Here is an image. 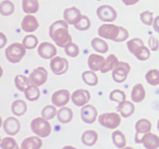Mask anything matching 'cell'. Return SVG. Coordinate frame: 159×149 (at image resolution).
Listing matches in <instances>:
<instances>
[{
    "label": "cell",
    "mask_w": 159,
    "mask_h": 149,
    "mask_svg": "<svg viewBox=\"0 0 159 149\" xmlns=\"http://www.w3.org/2000/svg\"><path fill=\"white\" fill-rule=\"evenodd\" d=\"M43 145V141L38 137H30L25 138L21 144L22 149H40Z\"/></svg>",
    "instance_id": "obj_22"
},
{
    "label": "cell",
    "mask_w": 159,
    "mask_h": 149,
    "mask_svg": "<svg viewBox=\"0 0 159 149\" xmlns=\"http://www.w3.org/2000/svg\"><path fill=\"white\" fill-rule=\"evenodd\" d=\"M16 149H22V148H19V147H18V148H16Z\"/></svg>",
    "instance_id": "obj_50"
},
{
    "label": "cell",
    "mask_w": 159,
    "mask_h": 149,
    "mask_svg": "<svg viewBox=\"0 0 159 149\" xmlns=\"http://www.w3.org/2000/svg\"><path fill=\"white\" fill-rule=\"evenodd\" d=\"M57 119L61 124H68L71 122L73 118V112L68 107H61L57 111Z\"/></svg>",
    "instance_id": "obj_26"
},
{
    "label": "cell",
    "mask_w": 159,
    "mask_h": 149,
    "mask_svg": "<svg viewBox=\"0 0 159 149\" xmlns=\"http://www.w3.org/2000/svg\"><path fill=\"white\" fill-rule=\"evenodd\" d=\"M141 20L143 23H144L147 26H151L153 25L154 23V18H153V12H150V11H145V12H141Z\"/></svg>",
    "instance_id": "obj_42"
},
{
    "label": "cell",
    "mask_w": 159,
    "mask_h": 149,
    "mask_svg": "<svg viewBox=\"0 0 159 149\" xmlns=\"http://www.w3.org/2000/svg\"><path fill=\"white\" fill-rule=\"evenodd\" d=\"M57 114V109H56L55 106L48 105L42 110L41 115L42 117H43L46 120H51L54 118V116Z\"/></svg>",
    "instance_id": "obj_36"
},
{
    "label": "cell",
    "mask_w": 159,
    "mask_h": 149,
    "mask_svg": "<svg viewBox=\"0 0 159 149\" xmlns=\"http://www.w3.org/2000/svg\"><path fill=\"white\" fill-rule=\"evenodd\" d=\"M61 149H76V148L75 147H72V146L68 145V146H65V147H62Z\"/></svg>",
    "instance_id": "obj_47"
},
{
    "label": "cell",
    "mask_w": 159,
    "mask_h": 149,
    "mask_svg": "<svg viewBox=\"0 0 159 149\" xmlns=\"http://www.w3.org/2000/svg\"><path fill=\"white\" fill-rule=\"evenodd\" d=\"M130 71V66L128 63L120 61L117 66L113 70L112 76H113V80L118 83H122L127 79Z\"/></svg>",
    "instance_id": "obj_7"
},
{
    "label": "cell",
    "mask_w": 159,
    "mask_h": 149,
    "mask_svg": "<svg viewBox=\"0 0 159 149\" xmlns=\"http://www.w3.org/2000/svg\"><path fill=\"white\" fill-rule=\"evenodd\" d=\"M112 139H113V144L116 145L118 148H124L125 147L127 144V140L124 133L120 130H115L112 133Z\"/></svg>",
    "instance_id": "obj_30"
},
{
    "label": "cell",
    "mask_w": 159,
    "mask_h": 149,
    "mask_svg": "<svg viewBox=\"0 0 159 149\" xmlns=\"http://www.w3.org/2000/svg\"><path fill=\"white\" fill-rule=\"evenodd\" d=\"M110 100L115 101L120 104L126 101V94L124 93V92L121 91V90L115 89L110 93Z\"/></svg>",
    "instance_id": "obj_39"
},
{
    "label": "cell",
    "mask_w": 159,
    "mask_h": 149,
    "mask_svg": "<svg viewBox=\"0 0 159 149\" xmlns=\"http://www.w3.org/2000/svg\"><path fill=\"white\" fill-rule=\"evenodd\" d=\"M91 95L86 89H78L71 95V100L76 106H84L90 100Z\"/></svg>",
    "instance_id": "obj_13"
},
{
    "label": "cell",
    "mask_w": 159,
    "mask_h": 149,
    "mask_svg": "<svg viewBox=\"0 0 159 149\" xmlns=\"http://www.w3.org/2000/svg\"><path fill=\"white\" fill-rule=\"evenodd\" d=\"M70 93L67 89H61L54 93L51 97L53 105L57 107H64L70 100Z\"/></svg>",
    "instance_id": "obj_16"
},
{
    "label": "cell",
    "mask_w": 159,
    "mask_h": 149,
    "mask_svg": "<svg viewBox=\"0 0 159 149\" xmlns=\"http://www.w3.org/2000/svg\"><path fill=\"white\" fill-rule=\"evenodd\" d=\"M30 127L32 131L40 138H47L51 133V125L48 120L43 117H37L33 120Z\"/></svg>",
    "instance_id": "obj_5"
},
{
    "label": "cell",
    "mask_w": 159,
    "mask_h": 149,
    "mask_svg": "<svg viewBox=\"0 0 159 149\" xmlns=\"http://www.w3.org/2000/svg\"><path fill=\"white\" fill-rule=\"evenodd\" d=\"M24 96L26 99L29 101H36L40 98V92L38 87L35 85H30L27 88L25 89Z\"/></svg>",
    "instance_id": "obj_31"
},
{
    "label": "cell",
    "mask_w": 159,
    "mask_h": 149,
    "mask_svg": "<svg viewBox=\"0 0 159 149\" xmlns=\"http://www.w3.org/2000/svg\"><path fill=\"white\" fill-rule=\"evenodd\" d=\"M129 51L133 54L138 60L146 61L150 57L151 51L141 38H134L127 43Z\"/></svg>",
    "instance_id": "obj_3"
},
{
    "label": "cell",
    "mask_w": 159,
    "mask_h": 149,
    "mask_svg": "<svg viewBox=\"0 0 159 149\" xmlns=\"http://www.w3.org/2000/svg\"><path fill=\"white\" fill-rule=\"evenodd\" d=\"M122 149H134V147H124V148H122Z\"/></svg>",
    "instance_id": "obj_48"
},
{
    "label": "cell",
    "mask_w": 159,
    "mask_h": 149,
    "mask_svg": "<svg viewBox=\"0 0 159 149\" xmlns=\"http://www.w3.org/2000/svg\"><path fill=\"white\" fill-rule=\"evenodd\" d=\"M0 40H1V43H0V48H3L6 43H7V38L6 37L5 34L3 33H0Z\"/></svg>",
    "instance_id": "obj_44"
},
{
    "label": "cell",
    "mask_w": 159,
    "mask_h": 149,
    "mask_svg": "<svg viewBox=\"0 0 159 149\" xmlns=\"http://www.w3.org/2000/svg\"><path fill=\"white\" fill-rule=\"evenodd\" d=\"M23 44L26 49H34L38 44V39L35 35H27L23 38Z\"/></svg>",
    "instance_id": "obj_37"
},
{
    "label": "cell",
    "mask_w": 159,
    "mask_h": 149,
    "mask_svg": "<svg viewBox=\"0 0 159 149\" xmlns=\"http://www.w3.org/2000/svg\"><path fill=\"white\" fill-rule=\"evenodd\" d=\"M153 28L157 33H158L159 34V16L155 17V19L154 20Z\"/></svg>",
    "instance_id": "obj_45"
},
{
    "label": "cell",
    "mask_w": 159,
    "mask_h": 149,
    "mask_svg": "<svg viewBox=\"0 0 159 149\" xmlns=\"http://www.w3.org/2000/svg\"><path fill=\"white\" fill-rule=\"evenodd\" d=\"M97 116L98 112L96 107L91 104H87V105L84 106L81 110V116H82V120L85 124H93L96 121Z\"/></svg>",
    "instance_id": "obj_14"
},
{
    "label": "cell",
    "mask_w": 159,
    "mask_h": 149,
    "mask_svg": "<svg viewBox=\"0 0 159 149\" xmlns=\"http://www.w3.org/2000/svg\"><path fill=\"white\" fill-rule=\"evenodd\" d=\"M3 129L8 135L14 136L20 132V123L16 118L9 116L3 123Z\"/></svg>",
    "instance_id": "obj_17"
},
{
    "label": "cell",
    "mask_w": 159,
    "mask_h": 149,
    "mask_svg": "<svg viewBox=\"0 0 159 149\" xmlns=\"http://www.w3.org/2000/svg\"><path fill=\"white\" fill-rule=\"evenodd\" d=\"M49 36L60 47H65L72 41L68 32V25L65 20H57L53 23L49 28Z\"/></svg>",
    "instance_id": "obj_1"
},
{
    "label": "cell",
    "mask_w": 159,
    "mask_h": 149,
    "mask_svg": "<svg viewBox=\"0 0 159 149\" xmlns=\"http://www.w3.org/2000/svg\"><path fill=\"white\" fill-rule=\"evenodd\" d=\"M141 144L146 149H158L159 147V137L153 133H148L143 137Z\"/></svg>",
    "instance_id": "obj_19"
},
{
    "label": "cell",
    "mask_w": 159,
    "mask_h": 149,
    "mask_svg": "<svg viewBox=\"0 0 159 149\" xmlns=\"http://www.w3.org/2000/svg\"><path fill=\"white\" fill-rule=\"evenodd\" d=\"M104 61H105V58L103 56L96 54H92L88 58V65L91 71H101Z\"/></svg>",
    "instance_id": "obj_20"
},
{
    "label": "cell",
    "mask_w": 159,
    "mask_h": 149,
    "mask_svg": "<svg viewBox=\"0 0 159 149\" xmlns=\"http://www.w3.org/2000/svg\"><path fill=\"white\" fill-rule=\"evenodd\" d=\"M37 52L40 57L44 59H52L57 55V48L49 42H43L39 45Z\"/></svg>",
    "instance_id": "obj_12"
},
{
    "label": "cell",
    "mask_w": 159,
    "mask_h": 149,
    "mask_svg": "<svg viewBox=\"0 0 159 149\" xmlns=\"http://www.w3.org/2000/svg\"><path fill=\"white\" fill-rule=\"evenodd\" d=\"M2 149H16L18 148V145L16 141V140L13 138L11 137H6L2 139L1 141Z\"/></svg>",
    "instance_id": "obj_38"
},
{
    "label": "cell",
    "mask_w": 159,
    "mask_h": 149,
    "mask_svg": "<svg viewBox=\"0 0 159 149\" xmlns=\"http://www.w3.org/2000/svg\"><path fill=\"white\" fill-rule=\"evenodd\" d=\"M152 123L147 119H141L135 124L136 134H135L134 141L137 144H141L142 138L146 133H150L152 130Z\"/></svg>",
    "instance_id": "obj_8"
},
{
    "label": "cell",
    "mask_w": 159,
    "mask_h": 149,
    "mask_svg": "<svg viewBox=\"0 0 159 149\" xmlns=\"http://www.w3.org/2000/svg\"><path fill=\"white\" fill-rule=\"evenodd\" d=\"M11 109H12V112L13 113V114L17 116H20L25 114L26 110H27V106L23 100L17 99L12 103Z\"/></svg>",
    "instance_id": "obj_27"
},
{
    "label": "cell",
    "mask_w": 159,
    "mask_h": 149,
    "mask_svg": "<svg viewBox=\"0 0 159 149\" xmlns=\"http://www.w3.org/2000/svg\"><path fill=\"white\" fill-rule=\"evenodd\" d=\"M122 1L126 6H133L138 3L140 0H122Z\"/></svg>",
    "instance_id": "obj_46"
},
{
    "label": "cell",
    "mask_w": 159,
    "mask_h": 149,
    "mask_svg": "<svg viewBox=\"0 0 159 149\" xmlns=\"http://www.w3.org/2000/svg\"><path fill=\"white\" fill-rule=\"evenodd\" d=\"M21 26L25 32L32 33L39 27V23L34 16L27 15L23 18Z\"/></svg>",
    "instance_id": "obj_18"
},
{
    "label": "cell",
    "mask_w": 159,
    "mask_h": 149,
    "mask_svg": "<svg viewBox=\"0 0 159 149\" xmlns=\"http://www.w3.org/2000/svg\"><path fill=\"white\" fill-rule=\"evenodd\" d=\"M82 78L84 82L89 86H96L99 82L97 74L93 71H84L82 74Z\"/></svg>",
    "instance_id": "obj_32"
},
{
    "label": "cell",
    "mask_w": 159,
    "mask_h": 149,
    "mask_svg": "<svg viewBox=\"0 0 159 149\" xmlns=\"http://www.w3.org/2000/svg\"><path fill=\"white\" fill-rule=\"evenodd\" d=\"M15 10V6L13 2L9 0H4L0 4V12L2 16H7L12 15Z\"/></svg>",
    "instance_id": "obj_33"
},
{
    "label": "cell",
    "mask_w": 159,
    "mask_h": 149,
    "mask_svg": "<svg viewBox=\"0 0 159 149\" xmlns=\"http://www.w3.org/2000/svg\"><path fill=\"white\" fill-rule=\"evenodd\" d=\"M118 58L114 54H110L107 58L105 59L103 65H102V68H101V72L102 73H107L108 71H112L114 69L117 65L119 64Z\"/></svg>",
    "instance_id": "obj_24"
},
{
    "label": "cell",
    "mask_w": 159,
    "mask_h": 149,
    "mask_svg": "<svg viewBox=\"0 0 159 149\" xmlns=\"http://www.w3.org/2000/svg\"><path fill=\"white\" fill-rule=\"evenodd\" d=\"M98 140V133L93 130H85L82 135V142L86 146H93Z\"/></svg>",
    "instance_id": "obj_25"
},
{
    "label": "cell",
    "mask_w": 159,
    "mask_h": 149,
    "mask_svg": "<svg viewBox=\"0 0 159 149\" xmlns=\"http://www.w3.org/2000/svg\"><path fill=\"white\" fill-rule=\"evenodd\" d=\"M91 45L93 49L101 54H105L109 51V45L105 40L99 37H95L92 40Z\"/></svg>",
    "instance_id": "obj_29"
},
{
    "label": "cell",
    "mask_w": 159,
    "mask_h": 149,
    "mask_svg": "<svg viewBox=\"0 0 159 149\" xmlns=\"http://www.w3.org/2000/svg\"><path fill=\"white\" fill-rule=\"evenodd\" d=\"M26 48L23 46V43H12L6 48L5 54L10 63L16 64L22 60L26 54Z\"/></svg>",
    "instance_id": "obj_4"
},
{
    "label": "cell",
    "mask_w": 159,
    "mask_h": 149,
    "mask_svg": "<svg viewBox=\"0 0 159 149\" xmlns=\"http://www.w3.org/2000/svg\"><path fill=\"white\" fill-rule=\"evenodd\" d=\"M98 17L103 22H113L117 17V12L112 6L102 5L96 10Z\"/></svg>",
    "instance_id": "obj_11"
},
{
    "label": "cell",
    "mask_w": 159,
    "mask_h": 149,
    "mask_svg": "<svg viewBox=\"0 0 159 149\" xmlns=\"http://www.w3.org/2000/svg\"><path fill=\"white\" fill-rule=\"evenodd\" d=\"M146 92L142 84L138 83L134 86L131 92V99L134 102H141L144 99Z\"/></svg>",
    "instance_id": "obj_23"
},
{
    "label": "cell",
    "mask_w": 159,
    "mask_h": 149,
    "mask_svg": "<svg viewBox=\"0 0 159 149\" xmlns=\"http://www.w3.org/2000/svg\"><path fill=\"white\" fill-rule=\"evenodd\" d=\"M116 109L118 112H120L123 117L127 118L134 113L135 106L133 102L126 100L120 103Z\"/></svg>",
    "instance_id": "obj_21"
},
{
    "label": "cell",
    "mask_w": 159,
    "mask_h": 149,
    "mask_svg": "<svg viewBox=\"0 0 159 149\" xmlns=\"http://www.w3.org/2000/svg\"><path fill=\"white\" fill-rule=\"evenodd\" d=\"M90 26H91V22H90V20L89 19V17L86 16L82 15V19L79 22V23L75 25L74 26L76 29H79V30L85 31L89 29Z\"/></svg>",
    "instance_id": "obj_41"
},
{
    "label": "cell",
    "mask_w": 159,
    "mask_h": 149,
    "mask_svg": "<svg viewBox=\"0 0 159 149\" xmlns=\"http://www.w3.org/2000/svg\"><path fill=\"white\" fill-rule=\"evenodd\" d=\"M29 78L26 77V75L23 74H19L15 78V85L16 87L20 92H24L25 89L30 85Z\"/></svg>",
    "instance_id": "obj_34"
},
{
    "label": "cell",
    "mask_w": 159,
    "mask_h": 149,
    "mask_svg": "<svg viewBox=\"0 0 159 149\" xmlns=\"http://www.w3.org/2000/svg\"><path fill=\"white\" fill-rule=\"evenodd\" d=\"M145 79L149 85H153V86L158 85H159V70L158 69L149 70V71L146 73Z\"/></svg>",
    "instance_id": "obj_35"
},
{
    "label": "cell",
    "mask_w": 159,
    "mask_h": 149,
    "mask_svg": "<svg viewBox=\"0 0 159 149\" xmlns=\"http://www.w3.org/2000/svg\"><path fill=\"white\" fill-rule=\"evenodd\" d=\"M22 6L24 12L27 14L36 13L40 8L38 0H23Z\"/></svg>",
    "instance_id": "obj_28"
},
{
    "label": "cell",
    "mask_w": 159,
    "mask_h": 149,
    "mask_svg": "<svg viewBox=\"0 0 159 149\" xmlns=\"http://www.w3.org/2000/svg\"><path fill=\"white\" fill-rule=\"evenodd\" d=\"M65 54L71 57H75L79 54V47L76 43H72L67 45L65 47Z\"/></svg>",
    "instance_id": "obj_40"
},
{
    "label": "cell",
    "mask_w": 159,
    "mask_h": 149,
    "mask_svg": "<svg viewBox=\"0 0 159 149\" xmlns=\"http://www.w3.org/2000/svg\"><path fill=\"white\" fill-rule=\"evenodd\" d=\"M157 127H158V131H159V120H158V125H157Z\"/></svg>",
    "instance_id": "obj_49"
},
{
    "label": "cell",
    "mask_w": 159,
    "mask_h": 149,
    "mask_svg": "<svg viewBox=\"0 0 159 149\" xmlns=\"http://www.w3.org/2000/svg\"><path fill=\"white\" fill-rule=\"evenodd\" d=\"M48 77V74L47 70L43 67H38L30 73L29 76V80L30 85L39 87L47 82Z\"/></svg>",
    "instance_id": "obj_9"
},
{
    "label": "cell",
    "mask_w": 159,
    "mask_h": 149,
    "mask_svg": "<svg viewBox=\"0 0 159 149\" xmlns=\"http://www.w3.org/2000/svg\"><path fill=\"white\" fill-rule=\"evenodd\" d=\"M68 61L64 57L56 56L51 59L50 62V67L53 73L57 75H61L67 72L68 69Z\"/></svg>",
    "instance_id": "obj_10"
},
{
    "label": "cell",
    "mask_w": 159,
    "mask_h": 149,
    "mask_svg": "<svg viewBox=\"0 0 159 149\" xmlns=\"http://www.w3.org/2000/svg\"><path fill=\"white\" fill-rule=\"evenodd\" d=\"M98 34L100 37L115 42H123L129 37L127 29L115 24L101 25L98 29Z\"/></svg>",
    "instance_id": "obj_2"
},
{
    "label": "cell",
    "mask_w": 159,
    "mask_h": 149,
    "mask_svg": "<svg viewBox=\"0 0 159 149\" xmlns=\"http://www.w3.org/2000/svg\"><path fill=\"white\" fill-rule=\"evenodd\" d=\"M97 1H101V0H97Z\"/></svg>",
    "instance_id": "obj_51"
},
{
    "label": "cell",
    "mask_w": 159,
    "mask_h": 149,
    "mask_svg": "<svg viewBox=\"0 0 159 149\" xmlns=\"http://www.w3.org/2000/svg\"><path fill=\"white\" fill-rule=\"evenodd\" d=\"M82 15L81 13V11L78 8L72 6V7L67 8L64 11V19L65 21L68 24L70 25H76L79 23L82 19Z\"/></svg>",
    "instance_id": "obj_15"
},
{
    "label": "cell",
    "mask_w": 159,
    "mask_h": 149,
    "mask_svg": "<svg viewBox=\"0 0 159 149\" xmlns=\"http://www.w3.org/2000/svg\"><path fill=\"white\" fill-rule=\"evenodd\" d=\"M99 124L108 129H116L121 123V116L118 113H102L98 118Z\"/></svg>",
    "instance_id": "obj_6"
},
{
    "label": "cell",
    "mask_w": 159,
    "mask_h": 149,
    "mask_svg": "<svg viewBox=\"0 0 159 149\" xmlns=\"http://www.w3.org/2000/svg\"><path fill=\"white\" fill-rule=\"evenodd\" d=\"M148 44L150 47V49L153 51H157L159 48V42L158 39L155 38L153 36H151L149 37Z\"/></svg>",
    "instance_id": "obj_43"
}]
</instances>
